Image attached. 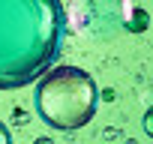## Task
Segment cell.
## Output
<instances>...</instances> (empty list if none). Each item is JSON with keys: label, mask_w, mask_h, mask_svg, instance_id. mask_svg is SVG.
Returning <instances> with one entry per match:
<instances>
[{"label": "cell", "mask_w": 153, "mask_h": 144, "mask_svg": "<svg viewBox=\"0 0 153 144\" xmlns=\"http://www.w3.org/2000/svg\"><path fill=\"white\" fill-rule=\"evenodd\" d=\"M63 6L54 0H0V90L36 78L57 57Z\"/></svg>", "instance_id": "obj_1"}, {"label": "cell", "mask_w": 153, "mask_h": 144, "mask_svg": "<svg viewBox=\"0 0 153 144\" xmlns=\"http://www.w3.org/2000/svg\"><path fill=\"white\" fill-rule=\"evenodd\" d=\"M99 105V87L90 72L81 66H57L48 69L33 90V108L45 126L72 132L93 120Z\"/></svg>", "instance_id": "obj_2"}, {"label": "cell", "mask_w": 153, "mask_h": 144, "mask_svg": "<svg viewBox=\"0 0 153 144\" xmlns=\"http://www.w3.org/2000/svg\"><path fill=\"white\" fill-rule=\"evenodd\" d=\"M147 24H150V15L144 12V9H132V15H129V21H126V27L129 30H147Z\"/></svg>", "instance_id": "obj_3"}, {"label": "cell", "mask_w": 153, "mask_h": 144, "mask_svg": "<svg viewBox=\"0 0 153 144\" xmlns=\"http://www.w3.org/2000/svg\"><path fill=\"white\" fill-rule=\"evenodd\" d=\"M141 129H144V132H147V135L153 138V108H147V111H144V120H141Z\"/></svg>", "instance_id": "obj_4"}, {"label": "cell", "mask_w": 153, "mask_h": 144, "mask_svg": "<svg viewBox=\"0 0 153 144\" xmlns=\"http://www.w3.org/2000/svg\"><path fill=\"white\" fill-rule=\"evenodd\" d=\"M0 144H12V135H9V129L0 123Z\"/></svg>", "instance_id": "obj_5"}, {"label": "cell", "mask_w": 153, "mask_h": 144, "mask_svg": "<svg viewBox=\"0 0 153 144\" xmlns=\"http://www.w3.org/2000/svg\"><path fill=\"white\" fill-rule=\"evenodd\" d=\"M36 144H54V141H51V138H39Z\"/></svg>", "instance_id": "obj_6"}]
</instances>
